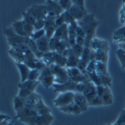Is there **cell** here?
Instances as JSON below:
<instances>
[{
	"label": "cell",
	"mask_w": 125,
	"mask_h": 125,
	"mask_svg": "<svg viewBox=\"0 0 125 125\" xmlns=\"http://www.w3.org/2000/svg\"><path fill=\"white\" fill-rule=\"evenodd\" d=\"M50 69L52 71V74L55 77V83L56 84H63V83L68 82L69 76L67 74V69L65 67H60L58 65H51Z\"/></svg>",
	"instance_id": "cell-5"
},
{
	"label": "cell",
	"mask_w": 125,
	"mask_h": 125,
	"mask_svg": "<svg viewBox=\"0 0 125 125\" xmlns=\"http://www.w3.org/2000/svg\"><path fill=\"white\" fill-rule=\"evenodd\" d=\"M93 72H96V60H92L90 63L87 65L86 68V73H93Z\"/></svg>",
	"instance_id": "cell-43"
},
{
	"label": "cell",
	"mask_w": 125,
	"mask_h": 125,
	"mask_svg": "<svg viewBox=\"0 0 125 125\" xmlns=\"http://www.w3.org/2000/svg\"><path fill=\"white\" fill-rule=\"evenodd\" d=\"M39 76H40V70H38V69H31L29 77H28V80L38 81L39 80Z\"/></svg>",
	"instance_id": "cell-38"
},
{
	"label": "cell",
	"mask_w": 125,
	"mask_h": 125,
	"mask_svg": "<svg viewBox=\"0 0 125 125\" xmlns=\"http://www.w3.org/2000/svg\"><path fill=\"white\" fill-rule=\"evenodd\" d=\"M53 121L54 117L52 114H43V115H38L36 125H51Z\"/></svg>",
	"instance_id": "cell-20"
},
{
	"label": "cell",
	"mask_w": 125,
	"mask_h": 125,
	"mask_svg": "<svg viewBox=\"0 0 125 125\" xmlns=\"http://www.w3.org/2000/svg\"><path fill=\"white\" fill-rule=\"evenodd\" d=\"M74 103H76L77 105L81 108V110L83 112H85L89 106L88 101L86 99V97L82 94V93H78L75 92V96H74Z\"/></svg>",
	"instance_id": "cell-14"
},
{
	"label": "cell",
	"mask_w": 125,
	"mask_h": 125,
	"mask_svg": "<svg viewBox=\"0 0 125 125\" xmlns=\"http://www.w3.org/2000/svg\"><path fill=\"white\" fill-rule=\"evenodd\" d=\"M67 69V74L69 76V79L71 81H75L81 74H82V72L77 68V67H73V68H66Z\"/></svg>",
	"instance_id": "cell-28"
},
{
	"label": "cell",
	"mask_w": 125,
	"mask_h": 125,
	"mask_svg": "<svg viewBox=\"0 0 125 125\" xmlns=\"http://www.w3.org/2000/svg\"><path fill=\"white\" fill-rule=\"evenodd\" d=\"M54 55V64L58 65L60 67H65L66 68V64H67V58L64 57L62 54H59L57 52H53Z\"/></svg>",
	"instance_id": "cell-25"
},
{
	"label": "cell",
	"mask_w": 125,
	"mask_h": 125,
	"mask_svg": "<svg viewBox=\"0 0 125 125\" xmlns=\"http://www.w3.org/2000/svg\"><path fill=\"white\" fill-rule=\"evenodd\" d=\"M115 125H125V109L119 114V117L114 122Z\"/></svg>",
	"instance_id": "cell-44"
},
{
	"label": "cell",
	"mask_w": 125,
	"mask_h": 125,
	"mask_svg": "<svg viewBox=\"0 0 125 125\" xmlns=\"http://www.w3.org/2000/svg\"><path fill=\"white\" fill-rule=\"evenodd\" d=\"M89 47L93 50V51H97V50H105V51H109V43L107 40H104L98 37H94L91 42Z\"/></svg>",
	"instance_id": "cell-9"
},
{
	"label": "cell",
	"mask_w": 125,
	"mask_h": 125,
	"mask_svg": "<svg viewBox=\"0 0 125 125\" xmlns=\"http://www.w3.org/2000/svg\"><path fill=\"white\" fill-rule=\"evenodd\" d=\"M23 21H25L26 23H28V24H30V25H35V23H36V21H37V20L32 16V15H30L28 12H23Z\"/></svg>",
	"instance_id": "cell-33"
},
{
	"label": "cell",
	"mask_w": 125,
	"mask_h": 125,
	"mask_svg": "<svg viewBox=\"0 0 125 125\" xmlns=\"http://www.w3.org/2000/svg\"><path fill=\"white\" fill-rule=\"evenodd\" d=\"M118 49H122L125 51V43H122V44H119L118 45Z\"/></svg>",
	"instance_id": "cell-49"
},
{
	"label": "cell",
	"mask_w": 125,
	"mask_h": 125,
	"mask_svg": "<svg viewBox=\"0 0 125 125\" xmlns=\"http://www.w3.org/2000/svg\"><path fill=\"white\" fill-rule=\"evenodd\" d=\"M68 12L73 16V18L76 21H79V20L83 19L89 14L84 6V1L83 0H73Z\"/></svg>",
	"instance_id": "cell-3"
},
{
	"label": "cell",
	"mask_w": 125,
	"mask_h": 125,
	"mask_svg": "<svg viewBox=\"0 0 125 125\" xmlns=\"http://www.w3.org/2000/svg\"><path fill=\"white\" fill-rule=\"evenodd\" d=\"M71 49H72V51H73V53L77 56V57H81V55H82V53H83V51H84V47L83 46H80V45H74L73 47H71Z\"/></svg>",
	"instance_id": "cell-41"
},
{
	"label": "cell",
	"mask_w": 125,
	"mask_h": 125,
	"mask_svg": "<svg viewBox=\"0 0 125 125\" xmlns=\"http://www.w3.org/2000/svg\"><path fill=\"white\" fill-rule=\"evenodd\" d=\"M119 21L122 26H125V1H123L121 10L119 12Z\"/></svg>",
	"instance_id": "cell-42"
},
{
	"label": "cell",
	"mask_w": 125,
	"mask_h": 125,
	"mask_svg": "<svg viewBox=\"0 0 125 125\" xmlns=\"http://www.w3.org/2000/svg\"><path fill=\"white\" fill-rule=\"evenodd\" d=\"M41 99H42L41 96L39 94H37L36 92H34L31 95H29L27 98L24 99V104H25V106H27V107H34Z\"/></svg>",
	"instance_id": "cell-19"
},
{
	"label": "cell",
	"mask_w": 125,
	"mask_h": 125,
	"mask_svg": "<svg viewBox=\"0 0 125 125\" xmlns=\"http://www.w3.org/2000/svg\"><path fill=\"white\" fill-rule=\"evenodd\" d=\"M97 95L100 98H102L105 106H109L113 103V95L110 90V87L103 86V85L97 86Z\"/></svg>",
	"instance_id": "cell-8"
},
{
	"label": "cell",
	"mask_w": 125,
	"mask_h": 125,
	"mask_svg": "<svg viewBox=\"0 0 125 125\" xmlns=\"http://www.w3.org/2000/svg\"><path fill=\"white\" fill-rule=\"evenodd\" d=\"M13 122H14V121H13V120H11V121H10V122H9L7 125H13Z\"/></svg>",
	"instance_id": "cell-50"
},
{
	"label": "cell",
	"mask_w": 125,
	"mask_h": 125,
	"mask_svg": "<svg viewBox=\"0 0 125 125\" xmlns=\"http://www.w3.org/2000/svg\"><path fill=\"white\" fill-rule=\"evenodd\" d=\"M76 36L77 37H81V38H86V33L84 32V30H83L80 26H77L76 28Z\"/></svg>",
	"instance_id": "cell-47"
},
{
	"label": "cell",
	"mask_w": 125,
	"mask_h": 125,
	"mask_svg": "<svg viewBox=\"0 0 125 125\" xmlns=\"http://www.w3.org/2000/svg\"><path fill=\"white\" fill-rule=\"evenodd\" d=\"M99 75V74H98ZM100 77V82H101V85L103 86H107L110 87L111 86V77L110 75H99Z\"/></svg>",
	"instance_id": "cell-36"
},
{
	"label": "cell",
	"mask_w": 125,
	"mask_h": 125,
	"mask_svg": "<svg viewBox=\"0 0 125 125\" xmlns=\"http://www.w3.org/2000/svg\"><path fill=\"white\" fill-rule=\"evenodd\" d=\"M64 24H66L65 23V15H64V13H62L61 15L57 16V18L55 20V26H56V28H59L61 26H63Z\"/></svg>",
	"instance_id": "cell-40"
},
{
	"label": "cell",
	"mask_w": 125,
	"mask_h": 125,
	"mask_svg": "<svg viewBox=\"0 0 125 125\" xmlns=\"http://www.w3.org/2000/svg\"><path fill=\"white\" fill-rule=\"evenodd\" d=\"M115 53L120 61V65H121V68L122 69H125V51L122 50V49H117L115 51Z\"/></svg>",
	"instance_id": "cell-32"
},
{
	"label": "cell",
	"mask_w": 125,
	"mask_h": 125,
	"mask_svg": "<svg viewBox=\"0 0 125 125\" xmlns=\"http://www.w3.org/2000/svg\"><path fill=\"white\" fill-rule=\"evenodd\" d=\"M59 111L63 112V113H67V114H74V115H79L81 114L83 111L81 110V108L77 105L76 103H71L67 106H64V107H61L58 109Z\"/></svg>",
	"instance_id": "cell-15"
},
{
	"label": "cell",
	"mask_w": 125,
	"mask_h": 125,
	"mask_svg": "<svg viewBox=\"0 0 125 125\" xmlns=\"http://www.w3.org/2000/svg\"><path fill=\"white\" fill-rule=\"evenodd\" d=\"M107 125H115V124H114V123H113V124H107Z\"/></svg>",
	"instance_id": "cell-51"
},
{
	"label": "cell",
	"mask_w": 125,
	"mask_h": 125,
	"mask_svg": "<svg viewBox=\"0 0 125 125\" xmlns=\"http://www.w3.org/2000/svg\"><path fill=\"white\" fill-rule=\"evenodd\" d=\"M6 120H10L9 116L5 115V114H1V115H0V122H3V121H6Z\"/></svg>",
	"instance_id": "cell-48"
},
{
	"label": "cell",
	"mask_w": 125,
	"mask_h": 125,
	"mask_svg": "<svg viewBox=\"0 0 125 125\" xmlns=\"http://www.w3.org/2000/svg\"><path fill=\"white\" fill-rule=\"evenodd\" d=\"M88 104H89V106H105L102 98H100L98 95H96L92 100H90Z\"/></svg>",
	"instance_id": "cell-34"
},
{
	"label": "cell",
	"mask_w": 125,
	"mask_h": 125,
	"mask_svg": "<svg viewBox=\"0 0 125 125\" xmlns=\"http://www.w3.org/2000/svg\"><path fill=\"white\" fill-rule=\"evenodd\" d=\"M13 107H14V110H15L16 113L19 112L20 110H22L25 107L24 99L23 98H20L18 96L14 97V99H13Z\"/></svg>",
	"instance_id": "cell-31"
},
{
	"label": "cell",
	"mask_w": 125,
	"mask_h": 125,
	"mask_svg": "<svg viewBox=\"0 0 125 125\" xmlns=\"http://www.w3.org/2000/svg\"><path fill=\"white\" fill-rule=\"evenodd\" d=\"M39 82L42 84L44 88H50V87H53V85L55 84V77L54 75H49L39 80Z\"/></svg>",
	"instance_id": "cell-27"
},
{
	"label": "cell",
	"mask_w": 125,
	"mask_h": 125,
	"mask_svg": "<svg viewBox=\"0 0 125 125\" xmlns=\"http://www.w3.org/2000/svg\"><path fill=\"white\" fill-rule=\"evenodd\" d=\"M46 6H47V10H48V14H52L55 16H59L62 13H64L63 9L60 6L58 1H51V0H48V1L45 2Z\"/></svg>",
	"instance_id": "cell-12"
},
{
	"label": "cell",
	"mask_w": 125,
	"mask_h": 125,
	"mask_svg": "<svg viewBox=\"0 0 125 125\" xmlns=\"http://www.w3.org/2000/svg\"><path fill=\"white\" fill-rule=\"evenodd\" d=\"M80 58L77 57L74 53L72 49H69V53L67 56V64H66V68H73V67H77L78 63H79Z\"/></svg>",
	"instance_id": "cell-18"
},
{
	"label": "cell",
	"mask_w": 125,
	"mask_h": 125,
	"mask_svg": "<svg viewBox=\"0 0 125 125\" xmlns=\"http://www.w3.org/2000/svg\"><path fill=\"white\" fill-rule=\"evenodd\" d=\"M96 73L99 75H109L108 69H107V64L103 63V62L96 61Z\"/></svg>",
	"instance_id": "cell-30"
},
{
	"label": "cell",
	"mask_w": 125,
	"mask_h": 125,
	"mask_svg": "<svg viewBox=\"0 0 125 125\" xmlns=\"http://www.w3.org/2000/svg\"><path fill=\"white\" fill-rule=\"evenodd\" d=\"M46 36V32H45V29H42V30H38V31H34V33L31 35V38L33 40L37 41L41 38H43Z\"/></svg>",
	"instance_id": "cell-37"
},
{
	"label": "cell",
	"mask_w": 125,
	"mask_h": 125,
	"mask_svg": "<svg viewBox=\"0 0 125 125\" xmlns=\"http://www.w3.org/2000/svg\"><path fill=\"white\" fill-rule=\"evenodd\" d=\"M39 81H31V80H27L25 82H20L18 84V94L17 96L20 98H27L29 95H31L32 93H34L35 88L37 87V85L39 84Z\"/></svg>",
	"instance_id": "cell-4"
},
{
	"label": "cell",
	"mask_w": 125,
	"mask_h": 125,
	"mask_svg": "<svg viewBox=\"0 0 125 125\" xmlns=\"http://www.w3.org/2000/svg\"><path fill=\"white\" fill-rule=\"evenodd\" d=\"M11 28L13 29V31L19 36L22 37H26L25 33H24V28H23V21L22 20H16V21H13L11 24Z\"/></svg>",
	"instance_id": "cell-22"
},
{
	"label": "cell",
	"mask_w": 125,
	"mask_h": 125,
	"mask_svg": "<svg viewBox=\"0 0 125 125\" xmlns=\"http://www.w3.org/2000/svg\"><path fill=\"white\" fill-rule=\"evenodd\" d=\"M26 12H28L30 15H32L36 20H41V19L45 20L47 14H48V10H47L46 4L43 3V4L32 5L30 8H28L26 10Z\"/></svg>",
	"instance_id": "cell-6"
},
{
	"label": "cell",
	"mask_w": 125,
	"mask_h": 125,
	"mask_svg": "<svg viewBox=\"0 0 125 125\" xmlns=\"http://www.w3.org/2000/svg\"><path fill=\"white\" fill-rule=\"evenodd\" d=\"M74 96L75 92H64V93H59L58 96L54 99V105L59 109L61 107L67 106L69 104L74 102Z\"/></svg>",
	"instance_id": "cell-7"
},
{
	"label": "cell",
	"mask_w": 125,
	"mask_h": 125,
	"mask_svg": "<svg viewBox=\"0 0 125 125\" xmlns=\"http://www.w3.org/2000/svg\"><path fill=\"white\" fill-rule=\"evenodd\" d=\"M8 53L14 61L15 63H24V54L20 53V52L16 51L14 48H10L8 50Z\"/></svg>",
	"instance_id": "cell-24"
},
{
	"label": "cell",
	"mask_w": 125,
	"mask_h": 125,
	"mask_svg": "<svg viewBox=\"0 0 125 125\" xmlns=\"http://www.w3.org/2000/svg\"><path fill=\"white\" fill-rule=\"evenodd\" d=\"M82 94L86 97L87 101L89 102L90 100H92L93 98L97 95V86L93 82H89L87 84V86H86V88L84 89V91H83Z\"/></svg>",
	"instance_id": "cell-13"
},
{
	"label": "cell",
	"mask_w": 125,
	"mask_h": 125,
	"mask_svg": "<svg viewBox=\"0 0 125 125\" xmlns=\"http://www.w3.org/2000/svg\"><path fill=\"white\" fill-rule=\"evenodd\" d=\"M113 42L117 45L125 43V26L116 29L113 32Z\"/></svg>",
	"instance_id": "cell-16"
},
{
	"label": "cell",
	"mask_w": 125,
	"mask_h": 125,
	"mask_svg": "<svg viewBox=\"0 0 125 125\" xmlns=\"http://www.w3.org/2000/svg\"><path fill=\"white\" fill-rule=\"evenodd\" d=\"M16 66H17V68H18V70L20 72V77H21V81L20 82L27 81L31 69L27 65H25L24 63H16Z\"/></svg>",
	"instance_id": "cell-17"
},
{
	"label": "cell",
	"mask_w": 125,
	"mask_h": 125,
	"mask_svg": "<svg viewBox=\"0 0 125 125\" xmlns=\"http://www.w3.org/2000/svg\"><path fill=\"white\" fill-rule=\"evenodd\" d=\"M78 26H80L84 32L86 33V38H85V44L84 47H89L91 40L94 38L95 34V30L97 26L99 25V21H97L95 15L93 13H89L87 16H85L83 19L77 21Z\"/></svg>",
	"instance_id": "cell-1"
},
{
	"label": "cell",
	"mask_w": 125,
	"mask_h": 125,
	"mask_svg": "<svg viewBox=\"0 0 125 125\" xmlns=\"http://www.w3.org/2000/svg\"><path fill=\"white\" fill-rule=\"evenodd\" d=\"M45 28V20L41 19V20H37L35 25H34V29L35 31H38V30H42Z\"/></svg>",
	"instance_id": "cell-45"
},
{
	"label": "cell",
	"mask_w": 125,
	"mask_h": 125,
	"mask_svg": "<svg viewBox=\"0 0 125 125\" xmlns=\"http://www.w3.org/2000/svg\"><path fill=\"white\" fill-rule=\"evenodd\" d=\"M39 60L40 59L37 58L36 55L31 50H28L24 54V64L27 65L30 69H36Z\"/></svg>",
	"instance_id": "cell-11"
},
{
	"label": "cell",
	"mask_w": 125,
	"mask_h": 125,
	"mask_svg": "<svg viewBox=\"0 0 125 125\" xmlns=\"http://www.w3.org/2000/svg\"><path fill=\"white\" fill-rule=\"evenodd\" d=\"M60 41H61V40H59V39H57V38H55V37H52V38L49 40V49H50V51L55 52L56 49H57L58 44L60 43Z\"/></svg>",
	"instance_id": "cell-35"
},
{
	"label": "cell",
	"mask_w": 125,
	"mask_h": 125,
	"mask_svg": "<svg viewBox=\"0 0 125 125\" xmlns=\"http://www.w3.org/2000/svg\"><path fill=\"white\" fill-rule=\"evenodd\" d=\"M49 40L46 36L43 37V38H41L39 40L36 41V44H37V47H38V50L41 52V53H46V52L50 51L49 49Z\"/></svg>",
	"instance_id": "cell-21"
},
{
	"label": "cell",
	"mask_w": 125,
	"mask_h": 125,
	"mask_svg": "<svg viewBox=\"0 0 125 125\" xmlns=\"http://www.w3.org/2000/svg\"><path fill=\"white\" fill-rule=\"evenodd\" d=\"M76 85H77V83L69 80L68 82L63 83V84H56V83H55L52 88L54 89V91L60 92V93H64V92H75Z\"/></svg>",
	"instance_id": "cell-10"
},
{
	"label": "cell",
	"mask_w": 125,
	"mask_h": 125,
	"mask_svg": "<svg viewBox=\"0 0 125 125\" xmlns=\"http://www.w3.org/2000/svg\"><path fill=\"white\" fill-rule=\"evenodd\" d=\"M95 60L98 62H103L107 64L108 61V51L105 50H97L95 51Z\"/></svg>",
	"instance_id": "cell-26"
},
{
	"label": "cell",
	"mask_w": 125,
	"mask_h": 125,
	"mask_svg": "<svg viewBox=\"0 0 125 125\" xmlns=\"http://www.w3.org/2000/svg\"><path fill=\"white\" fill-rule=\"evenodd\" d=\"M42 61L45 63L46 66H51L54 64V55H53V52L52 51H48L46 53L43 54L42 56Z\"/></svg>",
	"instance_id": "cell-29"
},
{
	"label": "cell",
	"mask_w": 125,
	"mask_h": 125,
	"mask_svg": "<svg viewBox=\"0 0 125 125\" xmlns=\"http://www.w3.org/2000/svg\"><path fill=\"white\" fill-rule=\"evenodd\" d=\"M38 117V113L33 107L25 106L22 110L16 113V119L21 121L26 125H36V119Z\"/></svg>",
	"instance_id": "cell-2"
},
{
	"label": "cell",
	"mask_w": 125,
	"mask_h": 125,
	"mask_svg": "<svg viewBox=\"0 0 125 125\" xmlns=\"http://www.w3.org/2000/svg\"><path fill=\"white\" fill-rule=\"evenodd\" d=\"M59 4L60 6L62 7V9H63V11H68V10L70 9L71 5H72V1H70V0H59Z\"/></svg>",
	"instance_id": "cell-39"
},
{
	"label": "cell",
	"mask_w": 125,
	"mask_h": 125,
	"mask_svg": "<svg viewBox=\"0 0 125 125\" xmlns=\"http://www.w3.org/2000/svg\"><path fill=\"white\" fill-rule=\"evenodd\" d=\"M33 108L37 111L38 115H43V114H51V109L48 106L45 105V103L43 102L42 99H41Z\"/></svg>",
	"instance_id": "cell-23"
},
{
	"label": "cell",
	"mask_w": 125,
	"mask_h": 125,
	"mask_svg": "<svg viewBox=\"0 0 125 125\" xmlns=\"http://www.w3.org/2000/svg\"><path fill=\"white\" fill-rule=\"evenodd\" d=\"M88 83H77L76 85V89H75V92H78V93H83L84 89L86 88Z\"/></svg>",
	"instance_id": "cell-46"
}]
</instances>
